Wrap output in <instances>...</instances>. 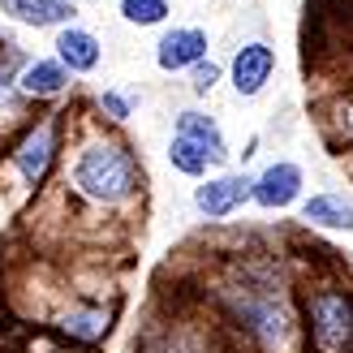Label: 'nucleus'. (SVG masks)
Instances as JSON below:
<instances>
[{
	"label": "nucleus",
	"instance_id": "8",
	"mask_svg": "<svg viewBox=\"0 0 353 353\" xmlns=\"http://www.w3.org/2000/svg\"><path fill=\"white\" fill-rule=\"evenodd\" d=\"M199 61H207V30H199V26H172L155 43V65L164 74H185Z\"/></svg>",
	"mask_w": 353,
	"mask_h": 353
},
{
	"label": "nucleus",
	"instance_id": "16",
	"mask_svg": "<svg viewBox=\"0 0 353 353\" xmlns=\"http://www.w3.org/2000/svg\"><path fill=\"white\" fill-rule=\"evenodd\" d=\"M17 74H22V69H17V57L13 52H5V57H0V112H22V103H26V95H22V86H17Z\"/></svg>",
	"mask_w": 353,
	"mask_h": 353
},
{
	"label": "nucleus",
	"instance_id": "6",
	"mask_svg": "<svg viewBox=\"0 0 353 353\" xmlns=\"http://www.w3.org/2000/svg\"><path fill=\"white\" fill-rule=\"evenodd\" d=\"M272 74H276V48L268 39L241 43L233 52V61H228V82H233V91L241 99H254L263 86L272 82Z\"/></svg>",
	"mask_w": 353,
	"mask_h": 353
},
{
	"label": "nucleus",
	"instance_id": "7",
	"mask_svg": "<svg viewBox=\"0 0 353 353\" xmlns=\"http://www.w3.org/2000/svg\"><path fill=\"white\" fill-rule=\"evenodd\" d=\"M302 181L306 176H302L297 164L276 160V164H268L254 176V203L263 211H285V207H293L297 199H302Z\"/></svg>",
	"mask_w": 353,
	"mask_h": 353
},
{
	"label": "nucleus",
	"instance_id": "14",
	"mask_svg": "<svg viewBox=\"0 0 353 353\" xmlns=\"http://www.w3.org/2000/svg\"><path fill=\"white\" fill-rule=\"evenodd\" d=\"M13 22L48 30V26H69L74 22V0H22L17 9H9Z\"/></svg>",
	"mask_w": 353,
	"mask_h": 353
},
{
	"label": "nucleus",
	"instance_id": "13",
	"mask_svg": "<svg viewBox=\"0 0 353 353\" xmlns=\"http://www.w3.org/2000/svg\"><path fill=\"white\" fill-rule=\"evenodd\" d=\"M176 134H181V138H194V143H199V147L211 155V164H228L224 130L216 125V117H211V112H199V108L176 112Z\"/></svg>",
	"mask_w": 353,
	"mask_h": 353
},
{
	"label": "nucleus",
	"instance_id": "17",
	"mask_svg": "<svg viewBox=\"0 0 353 353\" xmlns=\"http://www.w3.org/2000/svg\"><path fill=\"white\" fill-rule=\"evenodd\" d=\"M121 17H125L130 26H160V22H168V0H121Z\"/></svg>",
	"mask_w": 353,
	"mask_h": 353
},
{
	"label": "nucleus",
	"instance_id": "19",
	"mask_svg": "<svg viewBox=\"0 0 353 353\" xmlns=\"http://www.w3.org/2000/svg\"><path fill=\"white\" fill-rule=\"evenodd\" d=\"M216 82H220V65H216V61H199V65L190 69V86H194V95H207Z\"/></svg>",
	"mask_w": 353,
	"mask_h": 353
},
{
	"label": "nucleus",
	"instance_id": "4",
	"mask_svg": "<svg viewBox=\"0 0 353 353\" xmlns=\"http://www.w3.org/2000/svg\"><path fill=\"white\" fill-rule=\"evenodd\" d=\"M57 155H61V121L48 117V121L30 125L22 138H17L13 168H17V176H22L26 185H43L48 172H52V164H57Z\"/></svg>",
	"mask_w": 353,
	"mask_h": 353
},
{
	"label": "nucleus",
	"instance_id": "11",
	"mask_svg": "<svg viewBox=\"0 0 353 353\" xmlns=\"http://www.w3.org/2000/svg\"><path fill=\"white\" fill-rule=\"evenodd\" d=\"M302 220L314 228H327V233H353V199L341 190L310 194L302 203Z\"/></svg>",
	"mask_w": 353,
	"mask_h": 353
},
{
	"label": "nucleus",
	"instance_id": "12",
	"mask_svg": "<svg viewBox=\"0 0 353 353\" xmlns=\"http://www.w3.org/2000/svg\"><path fill=\"white\" fill-rule=\"evenodd\" d=\"M52 48H57V57L69 65V74H91V69H99V61H103V43L86 26H61Z\"/></svg>",
	"mask_w": 353,
	"mask_h": 353
},
{
	"label": "nucleus",
	"instance_id": "2",
	"mask_svg": "<svg viewBox=\"0 0 353 353\" xmlns=\"http://www.w3.org/2000/svg\"><path fill=\"white\" fill-rule=\"evenodd\" d=\"M69 190L91 207H125L143 190V168L121 138H86L69 164Z\"/></svg>",
	"mask_w": 353,
	"mask_h": 353
},
{
	"label": "nucleus",
	"instance_id": "15",
	"mask_svg": "<svg viewBox=\"0 0 353 353\" xmlns=\"http://www.w3.org/2000/svg\"><path fill=\"white\" fill-rule=\"evenodd\" d=\"M168 164L176 172H185V176H207L211 168V155L194 143V138H181V134H172V143H168Z\"/></svg>",
	"mask_w": 353,
	"mask_h": 353
},
{
	"label": "nucleus",
	"instance_id": "21",
	"mask_svg": "<svg viewBox=\"0 0 353 353\" xmlns=\"http://www.w3.org/2000/svg\"><path fill=\"white\" fill-rule=\"evenodd\" d=\"M22 0H0V13H9V9H17Z\"/></svg>",
	"mask_w": 353,
	"mask_h": 353
},
{
	"label": "nucleus",
	"instance_id": "10",
	"mask_svg": "<svg viewBox=\"0 0 353 353\" xmlns=\"http://www.w3.org/2000/svg\"><path fill=\"white\" fill-rule=\"evenodd\" d=\"M108 327H112V310H103L95 302H78V306H69L57 314V332L69 341H78V345H95L108 336Z\"/></svg>",
	"mask_w": 353,
	"mask_h": 353
},
{
	"label": "nucleus",
	"instance_id": "5",
	"mask_svg": "<svg viewBox=\"0 0 353 353\" xmlns=\"http://www.w3.org/2000/svg\"><path fill=\"white\" fill-rule=\"evenodd\" d=\"M245 203H254V176L245 172H220L207 176L203 185H194V211L203 220H228Z\"/></svg>",
	"mask_w": 353,
	"mask_h": 353
},
{
	"label": "nucleus",
	"instance_id": "20",
	"mask_svg": "<svg viewBox=\"0 0 353 353\" xmlns=\"http://www.w3.org/2000/svg\"><path fill=\"white\" fill-rule=\"evenodd\" d=\"M336 121H341V134H345V143H353V95L341 103V117H336Z\"/></svg>",
	"mask_w": 353,
	"mask_h": 353
},
{
	"label": "nucleus",
	"instance_id": "9",
	"mask_svg": "<svg viewBox=\"0 0 353 353\" xmlns=\"http://www.w3.org/2000/svg\"><path fill=\"white\" fill-rule=\"evenodd\" d=\"M69 65L61 57H34V61H22V74H17V86H22L26 99H57L69 91Z\"/></svg>",
	"mask_w": 353,
	"mask_h": 353
},
{
	"label": "nucleus",
	"instance_id": "3",
	"mask_svg": "<svg viewBox=\"0 0 353 353\" xmlns=\"http://www.w3.org/2000/svg\"><path fill=\"white\" fill-rule=\"evenodd\" d=\"M306 332L314 353H353V297L323 285L306 297Z\"/></svg>",
	"mask_w": 353,
	"mask_h": 353
},
{
	"label": "nucleus",
	"instance_id": "1",
	"mask_svg": "<svg viewBox=\"0 0 353 353\" xmlns=\"http://www.w3.org/2000/svg\"><path fill=\"white\" fill-rule=\"evenodd\" d=\"M220 306L228 310L233 327L259 353H289L297 341V314L289 306V289L276 263L241 259L220 285Z\"/></svg>",
	"mask_w": 353,
	"mask_h": 353
},
{
	"label": "nucleus",
	"instance_id": "18",
	"mask_svg": "<svg viewBox=\"0 0 353 353\" xmlns=\"http://www.w3.org/2000/svg\"><path fill=\"white\" fill-rule=\"evenodd\" d=\"M99 112L121 125V121H130V117H134V99H130L125 91H103V95H99Z\"/></svg>",
	"mask_w": 353,
	"mask_h": 353
}]
</instances>
